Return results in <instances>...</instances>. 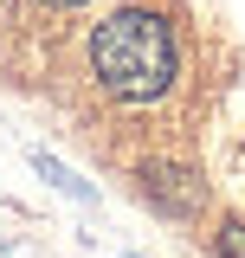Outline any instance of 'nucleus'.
<instances>
[{"label": "nucleus", "mask_w": 245, "mask_h": 258, "mask_svg": "<svg viewBox=\"0 0 245 258\" xmlns=\"http://www.w3.org/2000/svg\"><path fill=\"white\" fill-rule=\"evenodd\" d=\"M174 64H181V52H174V32H168L161 13L122 7V13H110L91 32V71H97V84L116 97V103H149V97H161L174 84Z\"/></svg>", "instance_id": "nucleus-1"}, {"label": "nucleus", "mask_w": 245, "mask_h": 258, "mask_svg": "<svg viewBox=\"0 0 245 258\" xmlns=\"http://www.w3.org/2000/svg\"><path fill=\"white\" fill-rule=\"evenodd\" d=\"M136 181H142V200H155V207H161V213H174V220L200 207V181H194L187 168H168V161H149V168H142Z\"/></svg>", "instance_id": "nucleus-2"}, {"label": "nucleus", "mask_w": 245, "mask_h": 258, "mask_svg": "<svg viewBox=\"0 0 245 258\" xmlns=\"http://www.w3.org/2000/svg\"><path fill=\"white\" fill-rule=\"evenodd\" d=\"M219 258H245V220H226V226H219Z\"/></svg>", "instance_id": "nucleus-3"}, {"label": "nucleus", "mask_w": 245, "mask_h": 258, "mask_svg": "<svg viewBox=\"0 0 245 258\" xmlns=\"http://www.w3.org/2000/svg\"><path fill=\"white\" fill-rule=\"evenodd\" d=\"M45 7H84V0H45Z\"/></svg>", "instance_id": "nucleus-4"}]
</instances>
